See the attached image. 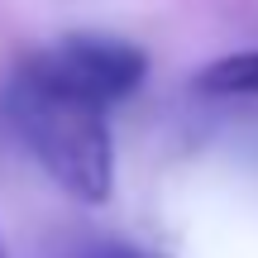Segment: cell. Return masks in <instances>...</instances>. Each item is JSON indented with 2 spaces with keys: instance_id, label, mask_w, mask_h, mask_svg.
<instances>
[{
  "instance_id": "277c9868",
  "label": "cell",
  "mask_w": 258,
  "mask_h": 258,
  "mask_svg": "<svg viewBox=\"0 0 258 258\" xmlns=\"http://www.w3.org/2000/svg\"><path fill=\"white\" fill-rule=\"evenodd\" d=\"M72 258H148V253H144V249H129V244H115V239H101V244L77 249Z\"/></svg>"
},
{
  "instance_id": "3957f363",
  "label": "cell",
  "mask_w": 258,
  "mask_h": 258,
  "mask_svg": "<svg viewBox=\"0 0 258 258\" xmlns=\"http://www.w3.org/2000/svg\"><path fill=\"white\" fill-rule=\"evenodd\" d=\"M206 96H258V48L253 53H230L220 62H211L196 77Z\"/></svg>"
},
{
  "instance_id": "6da1fadb",
  "label": "cell",
  "mask_w": 258,
  "mask_h": 258,
  "mask_svg": "<svg viewBox=\"0 0 258 258\" xmlns=\"http://www.w3.org/2000/svg\"><path fill=\"white\" fill-rule=\"evenodd\" d=\"M5 115L19 129L24 148L67 196L96 206L110 196L115 148H110V105L72 91L29 57L5 91Z\"/></svg>"
},
{
  "instance_id": "5b68a950",
  "label": "cell",
  "mask_w": 258,
  "mask_h": 258,
  "mask_svg": "<svg viewBox=\"0 0 258 258\" xmlns=\"http://www.w3.org/2000/svg\"><path fill=\"white\" fill-rule=\"evenodd\" d=\"M0 258H5V244H0Z\"/></svg>"
},
{
  "instance_id": "7a4b0ae2",
  "label": "cell",
  "mask_w": 258,
  "mask_h": 258,
  "mask_svg": "<svg viewBox=\"0 0 258 258\" xmlns=\"http://www.w3.org/2000/svg\"><path fill=\"white\" fill-rule=\"evenodd\" d=\"M43 72H53L57 82H67L72 91L91 96L101 105H115L124 96L139 91L148 72V57L124 38H101V34H72L62 43H53L48 53L34 57Z\"/></svg>"
}]
</instances>
